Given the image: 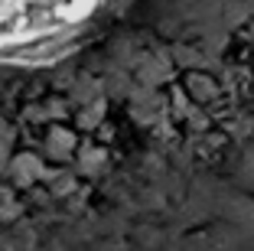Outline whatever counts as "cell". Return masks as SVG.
Wrapping results in <instances>:
<instances>
[{
    "mask_svg": "<svg viewBox=\"0 0 254 251\" xmlns=\"http://www.w3.org/2000/svg\"><path fill=\"white\" fill-rule=\"evenodd\" d=\"M108 0H0V59L56 52L98 16Z\"/></svg>",
    "mask_w": 254,
    "mask_h": 251,
    "instance_id": "cell-1",
    "label": "cell"
}]
</instances>
